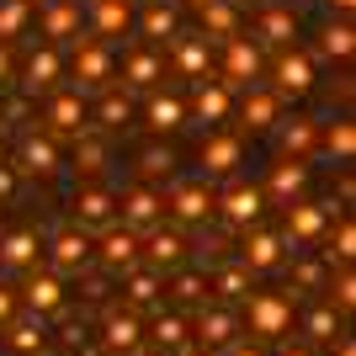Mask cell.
I'll return each mask as SVG.
<instances>
[{
  "instance_id": "1",
  "label": "cell",
  "mask_w": 356,
  "mask_h": 356,
  "mask_svg": "<svg viewBox=\"0 0 356 356\" xmlns=\"http://www.w3.org/2000/svg\"><path fill=\"white\" fill-rule=\"evenodd\" d=\"M293 319H298V298L282 293V287H255L239 303V330H250V341H261V346L282 341L293 330Z\"/></svg>"
},
{
  "instance_id": "2",
  "label": "cell",
  "mask_w": 356,
  "mask_h": 356,
  "mask_svg": "<svg viewBox=\"0 0 356 356\" xmlns=\"http://www.w3.org/2000/svg\"><path fill=\"white\" fill-rule=\"evenodd\" d=\"M165 218L176 223V229H208L213 218V186L208 176H165Z\"/></svg>"
},
{
  "instance_id": "3",
  "label": "cell",
  "mask_w": 356,
  "mask_h": 356,
  "mask_svg": "<svg viewBox=\"0 0 356 356\" xmlns=\"http://www.w3.org/2000/svg\"><path fill=\"white\" fill-rule=\"evenodd\" d=\"M335 213H346V208L298 197V202H287V218H282V229H277V234H282L287 250H303V245H314V239H325V229L335 223Z\"/></svg>"
},
{
  "instance_id": "4",
  "label": "cell",
  "mask_w": 356,
  "mask_h": 356,
  "mask_svg": "<svg viewBox=\"0 0 356 356\" xmlns=\"http://www.w3.org/2000/svg\"><path fill=\"white\" fill-rule=\"evenodd\" d=\"M118 80V54L106 38H74V90H106Z\"/></svg>"
},
{
  "instance_id": "5",
  "label": "cell",
  "mask_w": 356,
  "mask_h": 356,
  "mask_svg": "<svg viewBox=\"0 0 356 356\" xmlns=\"http://www.w3.org/2000/svg\"><path fill=\"white\" fill-rule=\"evenodd\" d=\"M59 74H64L59 43H38V48H27V59L16 64V90L38 102V96H48V90L59 86Z\"/></svg>"
},
{
  "instance_id": "6",
  "label": "cell",
  "mask_w": 356,
  "mask_h": 356,
  "mask_svg": "<svg viewBox=\"0 0 356 356\" xmlns=\"http://www.w3.org/2000/svg\"><path fill=\"white\" fill-rule=\"evenodd\" d=\"M90 106H86V90H59V86H54V90H48V96H43V122H48V138H80V134H86V128H90Z\"/></svg>"
},
{
  "instance_id": "7",
  "label": "cell",
  "mask_w": 356,
  "mask_h": 356,
  "mask_svg": "<svg viewBox=\"0 0 356 356\" xmlns=\"http://www.w3.org/2000/svg\"><path fill=\"white\" fill-rule=\"evenodd\" d=\"M186 255H192V239H186V229H165V223H154L149 234H138V261L154 271H176L186 266Z\"/></svg>"
},
{
  "instance_id": "8",
  "label": "cell",
  "mask_w": 356,
  "mask_h": 356,
  "mask_svg": "<svg viewBox=\"0 0 356 356\" xmlns=\"http://www.w3.org/2000/svg\"><path fill=\"white\" fill-rule=\"evenodd\" d=\"M213 213L223 218V229H250V223H261V213H266V192L234 181V186L213 192Z\"/></svg>"
},
{
  "instance_id": "9",
  "label": "cell",
  "mask_w": 356,
  "mask_h": 356,
  "mask_svg": "<svg viewBox=\"0 0 356 356\" xmlns=\"http://www.w3.org/2000/svg\"><path fill=\"white\" fill-rule=\"evenodd\" d=\"M48 271L54 277H86L90 271V234L86 229H59L54 239H43Z\"/></svg>"
},
{
  "instance_id": "10",
  "label": "cell",
  "mask_w": 356,
  "mask_h": 356,
  "mask_svg": "<svg viewBox=\"0 0 356 356\" xmlns=\"http://www.w3.org/2000/svg\"><path fill=\"white\" fill-rule=\"evenodd\" d=\"M70 213H74V229L102 234V229H112V223H118V192H112V186H102V181H90V186H80V192H74Z\"/></svg>"
},
{
  "instance_id": "11",
  "label": "cell",
  "mask_w": 356,
  "mask_h": 356,
  "mask_svg": "<svg viewBox=\"0 0 356 356\" xmlns=\"http://www.w3.org/2000/svg\"><path fill=\"white\" fill-rule=\"evenodd\" d=\"M239 261L261 277V271H282L287 261V245L277 229H266V223H250V229H239Z\"/></svg>"
},
{
  "instance_id": "12",
  "label": "cell",
  "mask_w": 356,
  "mask_h": 356,
  "mask_svg": "<svg viewBox=\"0 0 356 356\" xmlns=\"http://www.w3.org/2000/svg\"><path fill=\"white\" fill-rule=\"evenodd\" d=\"M118 223H122V229H134V234H149L154 223H165V197L154 192L149 181L128 186V192L118 197Z\"/></svg>"
},
{
  "instance_id": "13",
  "label": "cell",
  "mask_w": 356,
  "mask_h": 356,
  "mask_svg": "<svg viewBox=\"0 0 356 356\" xmlns=\"http://www.w3.org/2000/svg\"><path fill=\"white\" fill-rule=\"evenodd\" d=\"M90 261H96L102 271H112V277H122L128 266H138V234L122 229V223L102 229V234L90 239Z\"/></svg>"
},
{
  "instance_id": "14",
  "label": "cell",
  "mask_w": 356,
  "mask_h": 356,
  "mask_svg": "<svg viewBox=\"0 0 356 356\" xmlns=\"http://www.w3.org/2000/svg\"><path fill=\"white\" fill-rule=\"evenodd\" d=\"M319 86L314 80V59L303 54V48H277V59H271V90L277 96H309V90Z\"/></svg>"
},
{
  "instance_id": "15",
  "label": "cell",
  "mask_w": 356,
  "mask_h": 356,
  "mask_svg": "<svg viewBox=\"0 0 356 356\" xmlns=\"http://www.w3.org/2000/svg\"><path fill=\"white\" fill-rule=\"evenodd\" d=\"M223 86H255L261 74H266V54H261V43L255 38H245V32H234V38H223Z\"/></svg>"
},
{
  "instance_id": "16",
  "label": "cell",
  "mask_w": 356,
  "mask_h": 356,
  "mask_svg": "<svg viewBox=\"0 0 356 356\" xmlns=\"http://www.w3.org/2000/svg\"><path fill=\"white\" fill-rule=\"evenodd\" d=\"M102 351L106 356L144 351V319H138V309H122V303L106 309V319H102Z\"/></svg>"
},
{
  "instance_id": "17",
  "label": "cell",
  "mask_w": 356,
  "mask_h": 356,
  "mask_svg": "<svg viewBox=\"0 0 356 356\" xmlns=\"http://www.w3.org/2000/svg\"><path fill=\"white\" fill-rule=\"evenodd\" d=\"M11 165H16V176H59V170H64L59 138H48V134H38V128H27Z\"/></svg>"
},
{
  "instance_id": "18",
  "label": "cell",
  "mask_w": 356,
  "mask_h": 356,
  "mask_svg": "<svg viewBox=\"0 0 356 356\" xmlns=\"http://www.w3.org/2000/svg\"><path fill=\"white\" fill-rule=\"evenodd\" d=\"M165 80V48L160 43H134L122 54V90H154Z\"/></svg>"
},
{
  "instance_id": "19",
  "label": "cell",
  "mask_w": 356,
  "mask_h": 356,
  "mask_svg": "<svg viewBox=\"0 0 356 356\" xmlns=\"http://www.w3.org/2000/svg\"><path fill=\"white\" fill-rule=\"evenodd\" d=\"M208 293L218 298V303H234V309H239V303L255 293V271L245 266L239 255H223L218 266L208 271Z\"/></svg>"
},
{
  "instance_id": "20",
  "label": "cell",
  "mask_w": 356,
  "mask_h": 356,
  "mask_svg": "<svg viewBox=\"0 0 356 356\" xmlns=\"http://www.w3.org/2000/svg\"><path fill=\"white\" fill-rule=\"evenodd\" d=\"M16 298H22V309L27 314H64V277H54V271H27V282L16 287Z\"/></svg>"
},
{
  "instance_id": "21",
  "label": "cell",
  "mask_w": 356,
  "mask_h": 356,
  "mask_svg": "<svg viewBox=\"0 0 356 356\" xmlns=\"http://www.w3.org/2000/svg\"><path fill=\"white\" fill-rule=\"evenodd\" d=\"M38 261H43V234L32 223H16L0 234V266L6 271H32Z\"/></svg>"
},
{
  "instance_id": "22",
  "label": "cell",
  "mask_w": 356,
  "mask_h": 356,
  "mask_svg": "<svg viewBox=\"0 0 356 356\" xmlns=\"http://www.w3.org/2000/svg\"><path fill=\"white\" fill-rule=\"evenodd\" d=\"M277 154L282 160H309L314 149H319V122L303 118V112H293V118H277Z\"/></svg>"
},
{
  "instance_id": "23",
  "label": "cell",
  "mask_w": 356,
  "mask_h": 356,
  "mask_svg": "<svg viewBox=\"0 0 356 356\" xmlns=\"http://www.w3.org/2000/svg\"><path fill=\"white\" fill-rule=\"evenodd\" d=\"M261 192H266V202H277V208H287V202H298V197H309V160H277Z\"/></svg>"
},
{
  "instance_id": "24",
  "label": "cell",
  "mask_w": 356,
  "mask_h": 356,
  "mask_svg": "<svg viewBox=\"0 0 356 356\" xmlns=\"http://www.w3.org/2000/svg\"><path fill=\"white\" fill-rule=\"evenodd\" d=\"M255 43H261V48H293L298 43V11L266 0L261 16H255Z\"/></svg>"
},
{
  "instance_id": "25",
  "label": "cell",
  "mask_w": 356,
  "mask_h": 356,
  "mask_svg": "<svg viewBox=\"0 0 356 356\" xmlns=\"http://www.w3.org/2000/svg\"><path fill=\"white\" fill-rule=\"evenodd\" d=\"M197 160H202V176H229L245 165V138L239 134H208L202 149H197Z\"/></svg>"
},
{
  "instance_id": "26",
  "label": "cell",
  "mask_w": 356,
  "mask_h": 356,
  "mask_svg": "<svg viewBox=\"0 0 356 356\" xmlns=\"http://www.w3.org/2000/svg\"><path fill=\"white\" fill-rule=\"evenodd\" d=\"M160 298H165V271L154 266L122 271V309H160Z\"/></svg>"
},
{
  "instance_id": "27",
  "label": "cell",
  "mask_w": 356,
  "mask_h": 356,
  "mask_svg": "<svg viewBox=\"0 0 356 356\" xmlns=\"http://www.w3.org/2000/svg\"><path fill=\"white\" fill-rule=\"evenodd\" d=\"M239 118H245V128H250V134H271V128H277V118H282V96L255 80V86H245Z\"/></svg>"
},
{
  "instance_id": "28",
  "label": "cell",
  "mask_w": 356,
  "mask_h": 356,
  "mask_svg": "<svg viewBox=\"0 0 356 356\" xmlns=\"http://www.w3.org/2000/svg\"><path fill=\"white\" fill-rule=\"evenodd\" d=\"M192 335H202V346H229V341H239V314L229 303H197Z\"/></svg>"
},
{
  "instance_id": "29",
  "label": "cell",
  "mask_w": 356,
  "mask_h": 356,
  "mask_svg": "<svg viewBox=\"0 0 356 356\" xmlns=\"http://www.w3.org/2000/svg\"><path fill=\"white\" fill-rule=\"evenodd\" d=\"M6 346H11V356H48V319L43 314H16L6 325Z\"/></svg>"
},
{
  "instance_id": "30",
  "label": "cell",
  "mask_w": 356,
  "mask_h": 356,
  "mask_svg": "<svg viewBox=\"0 0 356 356\" xmlns=\"http://www.w3.org/2000/svg\"><path fill=\"white\" fill-rule=\"evenodd\" d=\"M170 64H176L186 80H208V70H213L208 38H197V32H176V38H170Z\"/></svg>"
},
{
  "instance_id": "31",
  "label": "cell",
  "mask_w": 356,
  "mask_h": 356,
  "mask_svg": "<svg viewBox=\"0 0 356 356\" xmlns=\"http://www.w3.org/2000/svg\"><path fill=\"white\" fill-rule=\"evenodd\" d=\"M229 90L234 86H223V80H197V96H192V106H186V122H223L229 118Z\"/></svg>"
},
{
  "instance_id": "32",
  "label": "cell",
  "mask_w": 356,
  "mask_h": 356,
  "mask_svg": "<svg viewBox=\"0 0 356 356\" xmlns=\"http://www.w3.org/2000/svg\"><path fill=\"white\" fill-rule=\"evenodd\" d=\"M144 122H149V134H181L186 128V102L181 96H165V90H149V102H144Z\"/></svg>"
},
{
  "instance_id": "33",
  "label": "cell",
  "mask_w": 356,
  "mask_h": 356,
  "mask_svg": "<svg viewBox=\"0 0 356 356\" xmlns=\"http://www.w3.org/2000/svg\"><path fill=\"white\" fill-rule=\"evenodd\" d=\"M43 38L48 43L80 38V0H43Z\"/></svg>"
},
{
  "instance_id": "34",
  "label": "cell",
  "mask_w": 356,
  "mask_h": 356,
  "mask_svg": "<svg viewBox=\"0 0 356 356\" xmlns=\"http://www.w3.org/2000/svg\"><path fill=\"white\" fill-rule=\"evenodd\" d=\"M134 27V0H90V32L96 38H122V32Z\"/></svg>"
},
{
  "instance_id": "35",
  "label": "cell",
  "mask_w": 356,
  "mask_h": 356,
  "mask_svg": "<svg viewBox=\"0 0 356 356\" xmlns=\"http://www.w3.org/2000/svg\"><path fill=\"white\" fill-rule=\"evenodd\" d=\"M165 277H170V282H165V293L176 298L181 309H197V303H208V271L202 266H176V271H165Z\"/></svg>"
},
{
  "instance_id": "36",
  "label": "cell",
  "mask_w": 356,
  "mask_h": 356,
  "mask_svg": "<svg viewBox=\"0 0 356 356\" xmlns=\"http://www.w3.org/2000/svg\"><path fill=\"white\" fill-rule=\"evenodd\" d=\"M351 54H356V32H351V16H330L325 22V32H319V59L325 64H351Z\"/></svg>"
},
{
  "instance_id": "37",
  "label": "cell",
  "mask_w": 356,
  "mask_h": 356,
  "mask_svg": "<svg viewBox=\"0 0 356 356\" xmlns=\"http://www.w3.org/2000/svg\"><path fill=\"white\" fill-rule=\"evenodd\" d=\"M346 330V319L335 309H330V298H314L309 309H303V335H309L314 346H330L335 335Z\"/></svg>"
},
{
  "instance_id": "38",
  "label": "cell",
  "mask_w": 356,
  "mask_h": 356,
  "mask_svg": "<svg viewBox=\"0 0 356 356\" xmlns=\"http://www.w3.org/2000/svg\"><path fill=\"white\" fill-rule=\"evenodd\" d=\"M138 27H144L149 43H160V38L170 43V38L181 32V11H176V0H149L144 16H138Z\"/></svg>"
},
{
  "instance_id": "39",
  "label": "cell",
  "mask_w": 356,
  "mask_h": 356,
  "mask_svg": "<svg viewBox=\"0 0 356 356\" xmlns=\"http://www.w3.org/2000/svg\"><path fill=\"white\" fill-rule=\"evenodd\" d=\"M134 96H128V90H118V80H112V86L102 90V102H96V122H102L106 134H118V128H128V122H134Z\"/></svg>"
},
{
  "instance_id": "40",
  "label": "cell",
  "mask_w": 356,
  "mask_h": 356,
  "mask_svg": "<svg viewBox=\"0 0 356 356\" xmlns=\"http://www.w3.org/2000/svg\"><path fill=\"white\" fill-rule=\"evenodd\" d=\"M149 341L160 346L165 356H176V351H186V335H192V319L186 314H154V325L144 330Z\"/></svg>"
},
{
  "instance_id": "41",
  "label": "cell",
  "mask_w": 356,
  "mask_h": 356,
  "mask_svg": "<svg viewBox=\"0 0 356 356\" xmlns=\"http://www.w3.org/2000/svg\"><path fill=\"white\" fill-rule=\"evenodd\" d=\"M70 170H74V176H86V181H96V176H102V170H106V144H102V138H96V134H90V128H86V134H80V138H74Z\"/></svg>"
},
{
  "instance_id": "42",
  "label": "cell",
  "mask_w": 356,
  "mask_h": 356,
  "mask_svg": "<svg viewBox=\"0 0 356 356\" xmlns=\"http://www.w3.org/2000/svg\"><path fill=\"white\" fill-rule=\"evenodd\" d=\"M319 144H325V154L335 165H351L356 154V128H351V112H341V118L330 122V128H319Z\"/></svg>"
},
{
  "instance_id": "43",
  "label": "cell",
  "mask_w": 356,
  "mask_h": 356,
  "mask_svg": "<svg viewBox=\"0 0 356 356\" xmlns=\"http://www.w3.org/2000/svg\"><path fill=\"white\" fill-rule=\"evenodd\" d=\"M197 11H202V32H208V38H218V43L239 32L234 0H197Z\"/></svg>"
},
{
  "instance_id": "44",
  "label": "cell",
  "mask_w": 356,
  "mask_h": 356,
  "mask_svg": "<svg viewBox=\"0 0 356 356\" xmlns=\"http://www.w3.org/2000/svg\"><path fill=\"white\" fill-rule=\"evenodd\" d=\"M356 261V223L351 213H341V223H330V245H325V266H351Z\"/></svg>"
},
{
  "instance_id": "45",
  "label": "cell",
  "mask_w": 356,
  "mask_h": 356,
  "mask_svg": "<svg viewBox=\"0 0 356 356\" xmlns=\"http://www.w3.org/2000/svg\"><path fill=\"white\" fill-rule=\"evenodd\" d=\"M138 176H144V181L176 176V149L160 144V138H154V144H144V149H138Z\"/></svg>"
},
{
  "instance_id": "46",
  "label": "cell",
  "mask_w": 356,
  "mask_h": 356,
  "mask_svg": "<svg viewBox=\"0 0 356 356\" xmlns=\"http://www.w3.org/2000/svg\"><path fill=\"white\" fill-rule=\"evenodd\" d=\"M32 22V0H0V43H16Z\"/></svg>"
},
{
  "instance_id": "47",
  "label": "cell",
  "mask_w": 356,
  "mask_h": 356,
  "mask_svg": "<svg viewBox=\"0 0 356 356\" xmlns=\"http://www.w3.org/2000/svg\"><path fill=\"white\" fill-rule=\"evenodd\" d=\"M16 314H22V298H16V287H11V282H0V330L11 325Z\"/></svg>"
},
{
  "instance_id": "48",
  "label": "cell",
  "mask_w": 356,
  "mask_h": 356,
  "mask_svg": "<svg viewBox=\"0 0 356 356\" xmlns=\"http://www.w3.org/2000/svg\"><path fill=\"white\" fill-rule=\"evenodd\" d=\"M16 86V43H0V90Z\"/></svg>"
},
{
  "instance_id": "49",
  "label": "cell",
  "mask_w": 356,
  "mask_h": 356,
  "mask_svg": "<svg viewBox=\"0 0 356 356\" xmlns=\"http://www.w3.org/2000/svg\"><path fill=\"white\" fill-rule=\"evenodd\" d=\"M16 181H22V176H16V165L0 160V202H11V197H16Z\"/></svg>"
},
{
  "instance_id": "50",
  "label": "cell",
  "mask_w": 356,
  "mask_h": 356,
  "mask_svg": "<svg viewBox=\"0 0 356 356\" xmlns=\"http://www.w3.org/2000/svg\"><path fill=\"white\" fill-rule=\"evenodd\" d=\"M271 346H277V356H314L309 346H303V341H293V335H282V341H271Z\"/></svg>"
},
{
  "instance_id": "51",
  "label": "cell",
  "mask_w": 356,
  "mask_h": 356,
  "mask_svg": "<svg viewBox=\"0 0 356 356\" xmlns=\"http://www.w3.org/2000/svg\"><path fill=\"white\" fill-rule=\"evenodd\" d=\"M229 356H271L261 341H229Z\"/></svg>"
},
{
  "instance_id": "52",
  "label": "cell",
  "mask_w": 356,
  "mask_h": 356,
  "mask_svg": "<svg viewBox=\"0 0 356 356\" xmlns=\"http://www.w3.org/2000/svg\"><path fill=\"white\" fill-rule=\"evenodd\" d=\"M325 6H330L335 16H351V11H356V0H325Z\"/></svg>"
},
{
  "instance_id": "53",
  "label": "cell",
  "mask_w": 356,
  "mask_h": 356,
  "mask_svg": "<svg viewBox=\"0 0 356 356\" xmlns=\"http://www.w3.org/2000/svg\"><path fill=\"white\" fill-rule=\"evenodd\" d=\"M134 356H165V351H134Z\"/></svg>"
},
{
  "instance_id": "54",
  "label": "cell",
  "mask_w": 356,
  "mask_h": 356,
  "mask_svg": "<svg viewBox=\"0 0 356 356\" xmlns=\"http://www.w3.org/2000/svg\"><path fill=\"white\" fill-rule=\"evenodd\" d=\"M86 356H106V351H86Z\"/></svg>"
},
{
  "instance_id": "55",
  "label": "cell",
  "mask_w": 356,
  "mask_h": 356,
  "mask_svg": "<svg viewBox=\"0 0 356 356\" xmlns=\"http://www.w3.org/2000/svg\"><path fill=\"white\" fill-rule=\"evenodd\" d=\"M192 356H213V351H192Z\"/></svg>"
},
{
  "instance_id": "56",
  "label": "cell",
  "mask_w": 356,
  "mask_h": 356,
  "mask_svg": "<svg viewBox=\"0 0 356 356\" xmlns=\"http://www.w3.org/2000/svg\"><path fill=\"white\" fill-rule=\"evenodd\" d=\"M255 6H266V0H255Z\"/></svg>"
}]
</instances>
